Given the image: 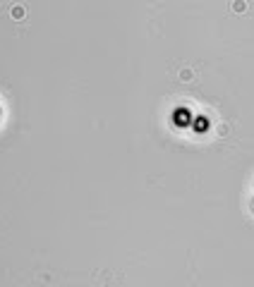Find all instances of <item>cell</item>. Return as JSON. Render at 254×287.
I'll return each instance as SVG.
<instances>
[{
    "instance_id": "6da1fadb",
    "label": "cell",
    "mask_w": 254,
    "mask_h": 287,
    "mask_svg": "<svg viewBox=\"0 0 254 287\" xmlns=\"http://www.w3.org/2000/svg\"><path fill=\"white\" fill-rule=\"evenodd\" d=\"M192 120H195V115H192V110L187 108V105H178V108L173 110V125L175 127H189Z\"/></svg>"
},
{
    "instance_id": "7a4b0ae2",
    "label": "cell",
    "mask_w": 254,
    "mask_h": 287,
    "mask_svg": "<svg viewBox=\"0 0 254 287\" xmlns=\"http://www.w3.org/2000/svg\"><path fill=\"white\" fill-rule=\"evenodd\" d=\"M192 127H195L197 134H204V132L211 127V122H209V118H206V115H195V120H192Z\"/></svg>"
}]
</instances>
